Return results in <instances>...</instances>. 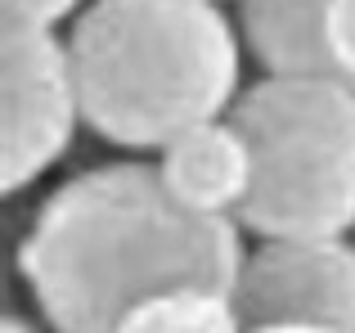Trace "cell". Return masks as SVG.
Here are the masks:
<instances>
[{
    "label": "cell",
    "instance_id": "7a4b0ae2",
    "mask_svg": "<svg viewBox=\"0 0 355 333\" xmlns=\"http://www.w3.org/2000/svg\"><path fill=\"white\" fill-rule=\"evenodd\" d=\"M68 54L86 126L117 149H166L239 99L243 45L220 0H90Z\"/></svg>",
    "mask_w": 355,
    "mask_h": 333
},
{
    "label": "cell",
    "instance_id": "8992f818",
    "mask_svg": "<svg viewBox=\"0 0 355 333\" xmlns=\"http://www.w3.org/2000/svg\"><path fill=\"white\" fill-rule=\"evenodd\" d=\"M157 171H162L166 189L193 212L207 216H234L252 194V144L239 131L234 117H207V122L180 131L166 149H157Z\"/></svg>",
    "mask_w": 355,
    "mask_h": 333
},
{
    "label": "cell",
    "instance_id": "8fae6325",
    "mask_svg": "<svg viewBox=\"0 0 355 333\" xmlns=\"http://www.w3.org/2000/svg\"><path fill=\"white\" fill-rule=\"evenodd\" d=\"M248 333H338V329H320V325H270V329H248Z\"/></svg>",
    "mask_w": 355,
    "mask_h": 333
},
{
    "label": "cell",
    "instance_id": "6da1fadb",
    "mask_svg": "<svg viewBox=\"0 0 355 333\" xmlns=\"http://www.w3.org/2000/svg\"><path fill=\"white\" fill-rule=\"evenodd\" d=\"M243 257L239 221L184 207L157 162H104L36 207L18 275L54 333H117L121 316L157 293H230Z\"/></svg>",
    "mask_w": 355,
    "mask_h": 333
},
{
    "label": "cell",
    "instance_id": "5b68a950",
    "mask_svg": "<svg viewBox=\"0 0 355 333\" xmlns=\"http://www.w3.org/2000/svg\"><path fill=\"white\" fill-rule=\"evenodd\" d=\"M248 329L320 325L355 333V244L347 234L261 239L230 289Z\"/></svg>",
    "mask_w": 355,
    "mask_h": 333
},
{
    "label": "cell",
    "instance_id": "30bf717a",
    "mask_svg": "<svg viewBox=\"0 0 355 333\" xmlns=\"http://www.w3.org/2000/svg\"><path fill=\"white\" fill-rule=\"evenodd\" d=\"M81 14V0H0V27H59Z\"/></svg>",
    "mask_w": 355,
    "mask_h": 333
},
{
    "label": "cell",
    "instance_id": "9c48e42d",
    "mask_svg": "<svg viewBox=\"0 0 355 333\" xmlns=\"http://www.w3.org/2000/svg\"><path fill=\"white\" fill-rule=\"evenodd\" d=\"M329 59H333V72L342 81L355 86V0H333L329 5Z\"/></svg>",
    "mask_w": 355,
    "mask_h": 333
},
{
    "label": "cell",
    "instance_id": "277c9868",
    "mask_svg": "<svg viewBox=\"0 0 355 333\" xmlns=\"http://www.w3.org/2000/svg\"><path fill=\"white\" fill-rule=\"evenodd\" d=\"M81 122L68 41L54 27H0V189L36 185L68 153Z\"/></svg>",
    "mask_w": 355,
    "mask_h": 333
},
{
    "label": "cell",
    "instance_id": "7c38bea8",
    "mask_svg": "<svg viewBox=\"0 0 355 333\" xmlns=\"http://www.w3.org/2000/svg\"><path fill=\"white\" fill-rule=\"evenodd\" d=\"M0 333H41L32 325V320H23V316H5L0 320Z\"/></svg>",
    "mask_w": 355,
    "mask_h": 333
},
{
    "label": "cell",
    "instance_id": "3957f363",
    "mask_svg": "<svg viewBox=\"0 0 355 333\" xmlns=\"http://www.w3.org/2000/svg\"><path fill=\"white\" fill-rule=\"evenodd\" d=\"M230 117L252 144L239 225L257 239L355 230V86L333 72H266Z\"/></svg>",
    "mask_w": 355,
    "mask_h": 333
},
{
    "label": "cell",
    "instance_id": "52a82bcc",
    "mask_svg": "<svg viewBox=\"0 0 355 333\" xmlns=\"http://www.w3.org/2000/svg\"><path fill=\"white\" fill-rule=\"evenodd\" d=\"M329 5L333 0H239L243 45L266 72H333L324 32Z\"/></svg>",
    "mask_w": 355,
    "mask_h": 333
},
{
    "label": "cell",
    "instance_id": "ba28073f",
    "mask_svg": "<svg viewBox=\"0 0 355 333\" xmlns=\"http://www.w3.org/2000/svg\"><path fill=\"white\" fill-rule=\"evenodd\" d=\"M117 333H248L239 307L220 289H171L121 316Z\"/></svg>",
    "mask_w": 355,
    "mask_h": 333
}]
</instances>
